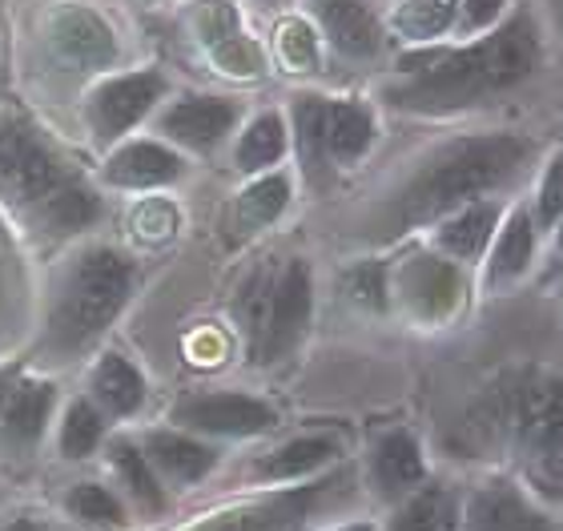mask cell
I'll return each instance as SVG.
<instances>
[{
    "label": "cell",
    "instance_id": "27",
    "mask_svg": "<svg viewBox=\"0 0 563 531\" xmlns=\"http://www.w3.org/2000/svg\"><path fill=\"white\" fill-rule=\"evenodd\" d=\"M113 467H118V475L125 479L130 496L137 499V508L145 511V516H157V511H165L162 484H157V475H153L150 460H145L137 447H130V443H118V447H113Z\"/></svg>",
    "mask_w": 563,
    "mask_h": 531
},
{
    "label": "cell",
    "instance_id": "21",
    "mask_svg": "<svg viewBox=\"0 0 563 531\" xmlns=\"http://www.w3.org/2000/svg\"><path fill=\"white\" fill-rule=\"evenodd\" d=\"M375 142V121L354 101H327V150L330 162H358Z\"/></svg>",
    "mask_w": 563,
    "mask_h": 531
},
{
    "label": "cell",
    "instance_id": "17",
    "mask_svg": "<svg viewBox=\"0 0 563 531\" xmlns=\"http://www.w3.org/2000/svg\"><path fill=\"white\" fill-rule=\"evenodd\" d=\"M536 262V222L528 210H516L499 230H495V246L487 258V283L507 286L519 283Z\"/></svg>",
    "mask_w": 563,
    "mask_h": 531
},
{
    "label": "cell",
    "instance_id": "38",
    "mask_svg": "<svg viewBox=\"0 0 563 531\" xmlns=\"http://www.w3.org/2000/svg\"><path fill=\"white\" fill-rule=\"evenodd\" d=\"M504 4H507V0H459V9H463V21H467L471 33L495 29V24H499V16H504Z\"/></svg>",
    "mask_w": 563,
    "mask_h": 531
},
{
    "label": "cell",
    "instance_id": "26",
    "mask_svg": "<svg viewBox=\"0 0 563 531\" xmlns=\"http://www.w3.org/2000/svg\"><path fill=\"white\" fill-rule=\"evenodd\" d=\"M459 16V0H402L395 12V29L407 41H434L443 36Z\"/></svg>",
    "mask_w": 563,
    "mask_h": 531
},
{
    "label": "cell",
    "instance_id": "42",
    "mask_svg": "<svg viewBox=\"0 0 563 531\" xmlns=\"http://www.w3.org/2000/svg\"><path fill=\"white\" fill-rule=\"evenodd\" d=\"M339 531H375L371 523H351V528H339Z\"/></svg>",
    "mask_w": 563,
    "mask_h": 531
},
{
    "label": "cell",
    "instance_id": "25",
    "mask_svg": "<svg viewBox=\"0 0 563 531\" xmlns=\"http://www.w3.org/2000/svg\"><path fill=\"white\" fill-rule=\"evenodd\" d=\"M286 154V125H282L278 113H262L238 142V169L246 174H258V169L274 166Z\"/></svg>",
    "mask_w": 563,
    "mask_h": 531
},
{
    "label": "cell",
    "instance_id": "5",
    "mask_svg": "<svg viewBox=\"0 0 563 531\" xmlns=\"http://www.w3.org/2000/svg\"><path fill=\"white\" fill-rule=\"evenodd\" d=\"M69 181L73 177L60 169V162L48 154L45 142L29 125L0 121V193L4 198L41 218L48 201L57 198Z\"/></svg>",
    "mask_w": 563,
    "mask_h": 531
},
{
    "label": "cell",
    "instance_id": "33",
    "mask_svg": "<svg viewBox=\"0 0 563 531\" xmlns=\"http://www.w3.org/2000/svg\"><path fill=\"white\" fill-rule=\"evenodd\" d=\"M69 508H73L77 520L93 523V528H121V523H125V511H121V504L109 496L106 487L81 484L69 496Z\"/></svg>",
    "mask_w": 563,
    "mask_h": 531
},
{
    "label": "cell",
    "instance_id": "32",
    "mask_svg": "<svg viewBox=\"0 0 563 531\" xmlns=\"http://www.w3.org/2000/svg\"><path fill=\"white\" fill-rule=\"evenodd\" d=\"M101 443V419L89 402H73L69 414H65V427H60V451L69 460H85L93 455V447Z\"/></svg>",
    "mask_w": 563,
    "mask_h": 531
},
{
    "label": "cell",
    "instance_id": "16",
    "mask_svg": "<svg viewBox=\"0 0 563 531\" xmlns=\"http://www.w3.org/2000/svg\"><path fill=\"white\" fill-rule=\"evenodd\" d=\"M234 121H238V109L230 106V101H218V97H189V101H181V106H174L165 113L162 130L169 133V137H177V142L206 150V145L222 142Z\"/></svg>",
    "mask_w": 563,
    "mask_h": 531
},
{
    "label": "cell",
    "instance_id": "8",
    "mask_svg": "<svg viewBox=\"0 0 563 531\" xmlns=\"http://www.w3.org/2000/svg\"><path fill=\"white\" fill-rule=\"evenodd\" d=\"M194 24H198L201 45L210 48L213 65L222 73H230V77H254V73L266 69L262 48L242 33L238 12L230 0H201Z\"/></svg>",
    "mask_w": 563,
    "mask_h": 531
},
{
    "label": "cell",
    "instance_id": "14",
    "mask_svg": "<svg viewBox=\"0 0 563 531\" xmlns=\"http://www.w3.org/2000/svg\"><path fill=\"white\" fill-rule=\"evenodd\" d=\"M467 531H560L543 511H536L516 487H483L467 508Z\"/></svg>",
    "mask_w": 563,
    "mask_h": 531
},
{
    "label": "cell",
    "instance_id": "3",
    "mask_svg": "<svg viewBox=\"0 0 563 531\" xmlns=\"http://www.w3.org/2000/svg\"><path fill=\"white\" fill-rule=\"evenodd\" d=\"M471 431L504 435L516 447L528 484L548 499H563V378H528L499 390Z\"/></svg>",
    "mask_w": 563,
    "mask_h": 531
},
{
    "label": "cell",
    "instance_id": "30",
    "mask_svg": "<svg viewBox=\"0 0 563 531\" xmlns=\"http://www.w3.org/2000/svg\"><path fill=\"white\" fill-rule=\"evenodd\" d=\"M274 278H278L274 270L250 274V283L242 286V295H238V319H242V331H246V339H250V351L258 346L262 327H266V310H271Z\"/></svg>",
    "mask_w": 563,
    "mask_h": 531
},
{
    "label": "cell",
    "instance_id": "34",
    "mask_svg": "<svg viewBox=\"0 0 563 531\" xmlns=\"http://www.w3.org/2000/svg\"><path fill=\"white\" fill-rule=\"evenodd\" d=\"M446 516H451V504L439 487H427L419 496L407 499V508L399 511L395 531H443Z\"/></svg>",
    "mask_w": 563,
    "mask_h": 531
},
{
    "label": "cell",
    "instance_id": "19",
    "mask_svg": "<svg viewBox=\"0 0 563 531\" xmlns=\"http://www.w3.org/2000/svg\"><path fill=\"white\" fill-rule=\"evenodd\" d=\"M106 174L113 186H130V189L165 186V181L181 177V157H177L174 150H165V145L137 142V145H125V150L109 162Z\"/></svg>",
    "mask_w": 563,
    "mask_h": 531
},
{
    "label": "cell",
    "instance_id": "39",
    "mask_svg": "<svg viewBox=\"0 0 563 531\" xmlns=\"http://www.w3.org/2000/svg\"><path fill=\"white\" fill-rule=\"evenodd\" d=\"M543 4H548V16H552L555 36L563 41V0H543Z\"/></svg>",
    "mask_w": 563,
    "mask_h": 531
},
{
    "label": "cell",
    "instance_id": "11",
    "mask_svg": "<svg viewBox=\"0 0 563 531\" xmlns=\"http://www.w3.org/2000/svg\"><path fill=\"white\" fill-rule=\"evenodd\" d=\"M162 93V77L157 73H133V77H118L109 81L106 89L93 93V106H89V121H93L97 137H118L150 113V106Z\"/></svg>",
    "mask_w": 563,
    "mask_h": 531
},
{
    "label": "cell",
    "instance_id": "10",
    "mask_svg": "<svg viewBox=\"0 0 563 531\" xmlns=\"http://www.w3.org/2000/svg\"><path fill=\"white\" fill-rule=\"evenodd\" d=\"M342 484H346V479L334 475V479H322V484H314V487H298L290 496H278V499H271V504H258V508L234 511V516H225V520L210 523V528H201V531H298L327 499L339 496Z\"/></svg>",
    "mask_w": 563,
    "mask_h": 531
},
{
    "label": "cell",
    "instance_id": "41",
    "mask_svg": "<svg viewBox=\"0 0 563 531\" xmlns=\"http://www.w3.org/2000/svg\"><path fill=\"white\" fill-rule=\"evenodd\" d=\"M4 531H41V528H36V523H29V520H16L12 528H4Z\"/></svg>",
    "mask_w": 563,
    "mask_h": 531
},
{
    "label": "cell",
    "instance_id": "2",
    "mask_svg": "<svg viewBox=\"0 0 563 531\" xmlns=\"http://www.w3.org/2000/svg\"><path fill=\"white\" fill-rule=\"evenodd\" d=\"M536 145L519 133H475L439 145L419 169L390 193L378 213V237H399L415 225L439 222L446 213L483 201L495 189L511 186L528 169Z\"/></svg>",
    "mask_w": 563,
    "mask_h": 531
},
{
    "label": "cell",
    "instance_id": "35",
    "mask_svg": "<svg viewBox=\"0 0 563 531\" xmlns=\"http://www.w3.org/2000/svg\"><path fill=\"white\" fill-rule=\"evenodd\" d=\"M346 295L366 310L387 307V270H383V262H358L346 274Z\"/></svg>",
    "mask_w": 563,
    "mask_h": 531
},
{
    "label": "cell",
    "instance_id": "28",
    "mask_svg": "<svg viewBox=\"0 0 563 531\" xmlns=\"http://www.w3.org/2000/svg\"><path fill=\"white\" fill-rule=\"evenodd\" d=\"M286 201H290V181H286V177L282 174L258 177V181L238 198V222L246 225V230L271 225L274 218L286 210Z\"/></svg>",
    "mask_w": 563,
    "mask_h": 531
},
{
    "label": "cell",
    "instance_id": "23",
    "mask_svg": "<svg viewBox=\"0 0 563 531\" xmlns=\"http://www.w3.org/2000/svg\"><path fill=\"white\" fill-rule=\"evenodd\" d=\"M97 399L106 402L113 414H133L145 399V378L137 375V366L118 358V354H109L106 363L97 366Z\"/></svg>",
    "mask_w": 563,
    "mask_h": 531
},
{
    "label": "cell",
    "instance_id": "4",
    "mask_svg": "<svg viewBox=\"0 0 563 531\" xmlns=\"http://www.w3.org/2000/svg\"><path fill=\"white\" fill-rule=\"evenodd\" d=\"M125 295H130V262L113 250H89L69 274L65 298L53 310L48 343L57 351H81L118 319Z\"/></svg>",
    "mask_w": 563,
    "mask_h": 531
},
{
    "label": "cell",
    "instance_id": "31",
    "mask_svg": "<svg viewBox=\"0 0 563 531\" xmlns=\"http://www.w3.org/2000/svg\"><path fill=\"white\" fill-rule=\"evenodd\" d=\"M278 57L286 60V69L310 73L318 69V33L306 21L290 16L278 24Z\"/></svg>",
    "mask_w": 563,
    "mask_h": 531
},
{
    "label": "cell",
    "instance_id": "7",
    "mask_svg": "<svg viewBox=\"0 0 563 531\" xmlns=\"http://www.w3.org/2000/svg\"><path fill=\"white\" fill-rule=\"evenodd\" d=\"M399 295L415 319L443 322L463 307V274L455 262L439 258V254H415L402 262Z\"/></svg>",
    "mask_w": 563,
    "mask_h": 531
},
{
    "label": "cell",
    "instance_id": "1",
    "mask_svg": "<svg viewBox=\"0 0 563 531\" xmlns=\"http://www.w3.org/2000/svg\"><path fill=\"white\" fill-rule=\"evenodd\" d=\"M540 24L531 12H516L475 45H463L455 53L427 48V53L402 57V73H411V81L395 85L387 101L411 113H459L519 89L540 69Z\"/></svg>",
    "mask_w": 563,
    "mask_h": 531
},
{
    "label": "cell",
    "instance_id": "43",
    "mask_svg": "<svg viewBox=\"0 0 563 531\" xmlns=\"http://www.w3.org/2000/svg\"><path fill=\"white\" fill-rule=\"evenodd\" d=\"M552 230H555V237H560V250H563V218H560V222L552 225Z\"/></svg>",
    "mask_w": 563,
    "mask_h": 531
},
{
    "label": "cell",
    "instance_id": "13",
    "mask_svg": "<svg viewBox=\"0 0 563 531\" xmlns=\"http://www.w3.org/2000/svg\"><path fill=\"white\" fill-rule=\"evenodd\" d=\"M314 9L318 21H322V33L330 36V45L339 48L342 57L366 60L378 53L383 33H378V21L371 16L363 0H314Z\"/></svg>",
    "mask_w": 563,
    "mask_h": 531
},
{
    "label": "cell",
    "instance_id": "36",
    "mask_svg": "<svg viewBox=\"0 0 563 531\" xmlns=\"http://www.w3.org/2000/svg\"><path fill=\"white\" fill-rule=\"evenodd\" d=\"M536 206H540V225H543V230H552V225L563 218V150L548 157V166H543L540 198H536Z\"/></svg>",
    "mask_w": 563,
    "mask_h": 531
},
{
    "label": "cell",
    "instance_id": "18",
    "mask_svg": "<svg viewBox=\"0 0 563 531\" xmlns=\"http://www.w3.org/2000/svg\"><path fill=\"white\" fill-rule=\"evenodd\" d=\"M371 472H375L378 491H387V496H407V491H415V487L422 484V475H427L415 435H407V431H390V435L378 439Z\"/></svg>",
    "mask_w": 563,
    "mask_h": 531
},
{
    "label": "cell",
    "instance_id": "6",
    "mask_svg": "<svg viewBox=\"0 0 563 531\" xmlns=\"http://www.w3.org/2000/svg\"><path fill=\"white\" fill-rule=\"evenodd\" d=\"M310 307H314V290H310V266L302 258H294L286 270L274 278V295L271 310H266V327H262V339L254 346V358L258 363H274L286 351H294V343L306 334L310 327Z\"/></svg>",
    "mask_w": 563,
    "mask_h": 531
},
{
    "label": "cell",
    "instance_id": "29",
    "mask_svg": "<svg viewBox=\"0 0 563 531\" xmlns=\"http://www.w3.org/2000/svg\"><path fill=\"white\" fill-rule=\"evenodd\" d=\"M48 407H53V390L48 387H24L16 399H12L9 414H4V431L16 443H33L41 431H45Z\"/></svg>",
    "mask_w": 563,
    "mask_h": 531
},
{
    "label": "cell",
    "instance_id": "22",
    "mask_svg": "<svg viewBox=\"0 0 563 531\" xmlns=\"http://www.w3.org/2000/svg\"><path fill=\"white\" fill-rule=\"evenodd\" d=\"M150 460L169 472L177 484H198L206 475L213 472V463H218V451L198 443V439H186V435H169V431H153L150 435Z\"/></svg>",
    "mask_w": 563,
    "mask_h": 531
},
{
    "label": "cell",
    "instance_id": "9",
    "mask_svg": "<svg viewBox=\"0 0 563 531\" xmlns=\"http://www.w3.org/2000/svg\"><path fill=\"white\" fill-rule=\"evenodd\" d=\"M177 423L189 431H206V435H262L278 423V414L266 402L250 399V395H201L186 399L174 411Z\"/></svg>",
    "mask_w": 563,
    "mask_h": 531
},
{
    "label": "cell",
    "instance_id": "20",
    "mask_svg": "<svg viewBox=\"0 0 563 531\" xmlns=\"http://www.w3.org/2000/svg\"><path fill=\"white\" fill-rule=\"evenodd\" d=\"M294 137H298V157L310 177V186H330V150H327V101L322 97H298L294 106Z\"/></svg>",
    "mask_w": 563,
    "mask_h": 531
},
{
    "label": "cell",
    "instance_id": "40",
    "mask_svg": "<svg viewBox=\"0 0 563 531\" xmlns=\"http://www.w3.org/2000/svg\"><path fill=\"white\" fill-rule=\"evenodd\" d=\"M4 270H9V237L0 230V295H4Z\"/></svg>",
    "mask_w": 563,
    "mask_h": 531
},
{
    "label": "cell",
    "instance_id": "15",
    "mask_svg": "<svg viewBox=\"0 0 563 531\" xmlns=\"http://www.w3.org/2000/svg\"><path fill=\"white\" fill-rule=\"evenodd\" d=\"M495 230H499V206L495 201H471L463 210L446 213L439 225V250L455 262L483 258V250L492 246Z\"/></svg>",
    "mask_w": 563,
    "mask_h": 531
},
{
    "label": "cell",
    "instance_id": "44",
    "mask_svg": "<svg viewBox=\"0 0 563 531\" xmlns=\"http://www.w3.org/2000/svg\"><path fill=\"white\" fill-rule=\"evenodd\" d=\"M262 4H282V0H262Z\"/></svg>",
    "mask_w": 563,
    "mask_h": 531
},
{
    "label": "cell",
    "instance_id": "24",
    "mask_svg": "<svg viewBox=\"0 0 563 531\" xmlns=\"http://www.w3.org/2000/svg\"><path fill=\"white\" fill-rule=\"evenodd\" d=\"M334 455H339V443H334V439H322V435L294 439V443L278 447L271 460L262 463V475H266V479H298V475L318 472V467L330 463Z\"/></svg>",
    "mask_w": 563,
    "mask_h": 531
},
{
    "label": "cell",
    "instance_id": "12",
    "mask_svg": "<svg viewBox=\"0 0 563 531\" xmlns=\"http://www.w3.org/2000/svg\"><path fill=\"white\" fill-rule=\"evenodd\" d=\"M53 53L73 69H97V65L113 60L118 45H113V33H109V24L101 16L73 9L53 24Z\"/></svg>",
    "mask_w": 563,
    "mask_h": 531
},
{
    "label": "cell",
    "instance_id": "37",
    "mask_svg": "<svg viewBox=\"0 0 563 531\" xmlns=\"http://www.w3.org/2000/svg\"><path fill=\"white\" fill-rule=\"evenodd\" d=\"M177 225V213L174 206H165V201H145L137 210V218H133V230H137L145 242H162V237L174 234Z\"/></svg>",
    "mask_w": 563,
    "mask_h": 531
}]
</instances>
